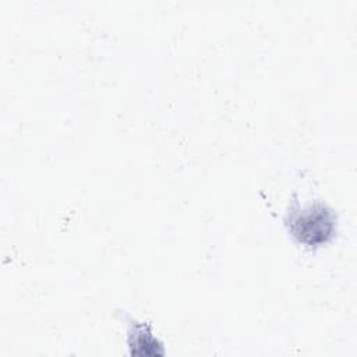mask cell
<instances>
[{
	"mask_svg": "<svg viewBox=\"0 0 357 357\" xmlns=\"http://www.w3.org/2000/svg\"><path fill=\"white\" fill-rule=\"evenodd\" d=\"M289 234L307 248H318L333 240L337 230V216L324 201L301 205L294 194L284 213Z\"/></svg>",
	"mask_w": 357,
	"mask_h": 357,
	"instance_id": "cell-1",
	"label": "cell"
},
{
	"mask_svg": "<svg viewBox=\"0 0 357 357\" xmlns=\"http://www.w3.org/2000/svg\"><path fill=\"white\" fill-rule=\"evenodd\" d=\"M127 325V344L131 356H163L165 349L162 342L152 333L148 322L138 321L128 314H121Z\"/></svg>",
	"mask_w": 357,
	"mask_h": 357,
	"instance_id": "cell-2",
	"label": "cell"
}]
</instances>
